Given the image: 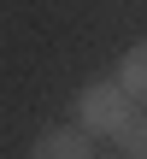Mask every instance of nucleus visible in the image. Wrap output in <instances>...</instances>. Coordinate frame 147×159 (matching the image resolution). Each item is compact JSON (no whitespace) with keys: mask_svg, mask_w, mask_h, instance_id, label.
<instances>
[{"mask_svg":"<svg viewBox=\"0 0 147 159\" xmlns=\"http://www.w3.org/2000/svg\"><path fill=\"white\" fill-rule=\"evenodd\" d=\"M130 100H136V94H130L118 77H88V83L71 94V118H77L88 136H118V130L136 118Z\"/></svg>","mask_w":147,"mask_h":159,"instance_id":"nucleus-1","label":"nucleus"},{"mask_svg":"<svg viewBox=\"0 0 147 159\" xmlns=\"http://www.w3.org/2000/svg\"><path fill=\"white\" fill-rule=\"evenodd\" d=\"M24 159H94V136L82 124H53V130H41L29 142Z\"/></svg>","mask_w":147,"mask_h":159,"instance_id":"nucleus-2","label":"nucleus"},{"mask_svg":"<svg viewBox=\"0 0 147 159\" xmlns=\"http://www.w3.org/2000/svg\"><path fill=\"white\" fill-rule=\"evenodd\" d=\"M118 83H124L136 100H147V41H136V47L118 59Z\"/></svg>","mask_w":147,"mask_h":159,"instance_id":"nucleus-3","label":"nucleus"},{"mask_svg":"<svg viewBox=\"0 0 147 159\" xmlns=\"http://www.w3.org/2000/svg\"><path fill=\"white\" fill-rule=\"evenodd\" d=\"M112 142H118V153H124V159H147V118H130Z\"/></svg>","mask_w":147,"mask_h":159,"instance_id":"nucleus-4","label":"nucleus"},{"mask_svg":"<svg viewBox=\"0 0 147 159\" xmlns=\"http://www.w3.org/2000/svg\"><path fill=\"white\" fill-rule=\"evenodd\" d=\"M118 159H124V153H118Z\"/></svg>","mask_w":147,"mask_h":159,"instance_id":"nucleus-5","label":"nucleus"}]
</instances>
